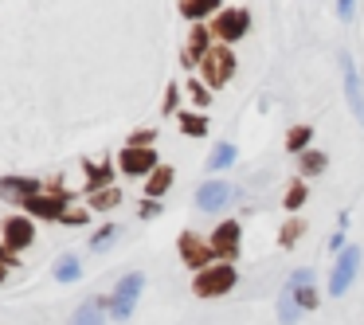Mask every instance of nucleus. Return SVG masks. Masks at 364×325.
<instances>
[{"label":"nucleus","instance_id":"f257e3e1","mask_svg":"<svg viewBox=\"0 0 364 325\" xmlns=\"http://www.w3.org/2000/svg\"><path fill=\"white\" fill-rule=\"evenodd\" d=\"M235 282H239L235 262H212V267L192 275V294L196 298H223V294L235 290Z\"/></svg>","mask_w":364,"mask_h":325},{"label":"nucleus","instance_id":"a211bd4d","mask_svg":"<svg viewBox=\"0 0 364 325\" xmlns=\"http://www.w3.org/2000/svg\"><path fill=\"white\" fill-rule=\"evenodd\" d=\"M82 169H87V192L110 188V181H114V169L110 165H82Z\"/></svg>","mask_w":364,"mask_h":325},{"label":"nucleus","instance_id":"bb28decb","mask_svg":"<svg viewBox=\"0 0 364 325\" xmlns=\"http://www.w3.org/2000/svg\"><path fill=\"white\" fill-rule=\"evenodd\" d=\"M294 290V298H298V306L301 309H314L317 306V290H314V282H306V286H290Z\"/></svg>","mask_w":364,"mask_h":325},{"label":"nucleus","instance_id":"393cba45","mask_svg":"<svg viewBox=\"0 0 364 325\" xmlns=\"http://www.w3.org/2000/svg\"><path fill=\"white\" fill-rule=\"evenodd\" d=\"M306 200H309V196H306V181H294L290 188H286V200H282V204L290 208V212H298V208L306 204Z\"/></svg>","mask_w":364,"mask_h":325},{"label":"nucleus","instance_id":"ddd939ff","mask_svg":"<svg viewBox=\"0 0 364 325\" xmlns=\"http://www.w3.org/2000/svg\"><path fill=\"white\" fill-rule=\"evenodd\" d=\"M228 200H231V184H223V181H208V184H200V192H196L200 212H220Z\"/></svg>","mask_w":364,"mask_h":325},{"label":"nucleus","instance_id":"5701e85b","mask_svg":"<svg viewBox=\"0 0 364 325\" xmlns=\"http://www.w3.org/2000/svg\"><path fill=\"white\" fill-rule=\"evenodd\" d=\"M188 98H192V106H196V110H204V106L212 102V87H208L204 79H192L188 82Z\"/></svg>","mask_w":364,"mask_h":325},{"label":"nucleus","instance_id":"2f4dec72","mask_svg":"<svg viewBox=\"0 0 364 325\" xmlns=\"http://www.w3.org/2000/svg\"><path fill=\"white\" fill-rule=\"evenodd\" d=\"M329 247L333 251H341V247H345V215H341V228L333 231V239H329Z\"/></svg>","mask_w":364,"mask_h":325},{"label":"nucleus","instance_id":"4be33fe9","mask_svg":"<svg viewBox=\"0 0 364 325\" xmlns=\"http://www.w3.org/2000/svg\"><path fill=\"white\" fill-rule=\"evenodd\" d=\"M301 235H306V223H301L298 215H294V220H286V223H282V231H278V243H282V247H294Z\"/></svg>","mask_w":364,"mask_h":325},{"label":"nucleus","instance_id":"aec40b11","mask_svg":"<svg viewBox=\"0 0 364 325\" xmlns=\"http://www.w3.org/2000/svg\"><path fill=\"white\" fill-rule=\"evenodd\" d=\"M309 142H314V129H309V126H294L290 134H286V149H290V153H306Z\"/></svg>","mask_w":364,"mask_h":325},{"label":"nucleus","instance_id":"6ab92c4d","mask_svg":"<svg viewBox=\"0 0 364 325\" xmlns=\"http://www.w3.org/2000/svg\"><path fill=\"white\" fill-rule=\"evenodd\" d=\"M122 204V192L114 188H98V192H90V212H106V208H118Z\"/></svg>","mask_w":364,"mask_h":325},{"label":"nucleus","instance_id":"f704fd0d","mask_svg":"<svg viewBox=\"0 0 364 325\" xmlns=\"http://www.w3.org/2000/svg\"><path fill=\"white\" fill-rule=\"evenodd\" d=\"M4 270H9V267H0V278H4Z\"/></svg>","mask_w":364,"mask_h":325},{"label":"nucleus","instance_id":"7c9ffc66","mask_svg":"<svg viewBox=\"0 0 364 325\" xmlns=\"http://www.w3.org/2000/svg\"><path fill=\"white\" fill-rule=\"evenodd\" d=\"M176 98H181V90H176L173 82H168V90H165V102H161V110H165V114H173L176 106H181V102H176Z\"/></svg>","mask_w":364,"mask_h":325},{"label":"nucleus","instance_id":"1a4fd4ad","mask_svg":"<svg viewBox=\"0 0 364 325\" xmlns=\"http://www.w3.org/2000/svg\"><path fill=\"white\" fill-rule=\"evenodd\" d=\"M157 165H161L157 153H153V149H141V145H126V149H122V157H118V169H122L126 176H149Z\"/></svg>","mask_w":364,"mask_h":325},{"label":"nucleus","instance_id":"20e7f679","mask_svg":"<svg viewBox=\"0 0 364 325\" xmlns=\"http://www.w3.org/2000/svg\"><path fill=\"white\" fill-rule=\"evenodd\" d=\"M176 251H181V262L196 275V270L212 267L215 262V251H212V239H200L196 231H184L181 239H176Z\"/></svg>","mask_w":364,"mask_h":325},{"label":"nucleus","instance_id":"6e6552de","mask_svg":"<svg viewBox=\"0 0 364 325\" xmlns=\"http://www.w3.org/2000/svg\"><path fill=\"white\" fill-rule=\"evenodd\" d=\"M239 243H243V228H239L235 220H223L220 228L212 231V251H215V259H223V262L239 259Z\"/></svg>","mask_w":364,"mask_h":325},{"label":"nucleus","instance_id":"412c9836","mask_svg":"<svg viewBox=\"0 0 364 325\" xmlns=\"http://www.w3.org/2000/svg\"><path fill=\"white\" fill-rule=\"evenodd\" d=\"M325 165H329V157H325L321 149H306V153H301V176L325 173Z\"/></svg>","mask_w":364,"mask_h":325},{"label":"nucleus","instance_id":"f8f14e48","mask_svg":"<svg viewBox=\"0 0 364 325\" xmlns=\"http://www.w3.org/2000/svg\"><path fill=\"white\" fill-rule=\"evenodd\" d=\"M215 32H212V28H204V24H192V32H188V48H184V67H192V63H200V59H204L208 55V51H212L215 48Z\"/></svg>","mask_w":364,"mask_h":325},{"label":"nucleus","instance_id":"cd10ccee","mask_svg":"<svg viewBox=\"0 0 364 325\" xmlns=\"http://www.w3.org/2000/svg\"><path fill=\"white\" fill-rule=\"evenodd\" d=\"M75 325H102V321H98V302H87V306H79V314H75Z\"/></svg>","mask_w":364,"mask_h":325},{"label":"nucleus","instance_id":"2eb2a0df","mask_svg":"<svg viewBox=\"0 0 364 325\" xmlns=\"http://www.w3.org/2000/svg\"><path fill=\"white\" fill-rule=\"evenodd\" d=\"M345 95H348V106H353V114L364 122V90H360V82H356L353 59H345Z\"/></svg>","mask_w":364,"mask_h":325},{"label":"nucleus","instance_id":"9b49d317","mask_svg":"<svg viewBox=\"0 0 364 325\" xmlns=\"http://www.w3.org/2000/svg\"><path fill=\"white\" fill-rule=\"evenodd\" d=\"M36 192H43V184L36 176H0V200H12V204H24Z\"/></svg>","mask_w":364,"mask_h":325},{"label":"nucleus","instance_id":"423d86ee","mask_svg":"<svg viewBox=\"0 0 364 325\" xmlns=\"http://www.w3.org/2000/svg\"><path fill=\"white\" fill-rule=\"evenodd\" d=\"M356 270H360V251H356V247H341L337 262H333V270H329V294L333 298H341V294L353 286Z\"/></svg>","mask_w":364,"mask_h":325},{"label":"nucleus","instance_id":"9d476101","mask_svg":"<svg viewBox=\"0 0 364 325\" xmlns=\"http://www.w3.org/2000/svg\"><path fill=\"white\" fill-rule=\"evenodd\" d=\"M141 286H145L141 275H126V278L118 282V290H114V298L106 302V309H110L114 317H129V309H134V302H137V294H141Z\"/></svg>","mask_w":364,"mask_h":325},{"label":"nucleus","instance_id":"dca6fc26","mask_svg":"<svg viewBox=\"0 0 364 325\" xmlns=\"http://www.w3.org/2000/svg\"><path fill=\"white\" fill-rule=\"evenodd\" d=\"M220 12V0H181V16L192 24H204V16Z\"/></svg>","mask_w":364,"mask_h":325},{"label":"nucleus","instance_id":"f03ea898","mask_svg":"<svg viewBox=\"0 0 364 325\" xmlns=\"http://www.w3.org/2000/svg\"><path fill=\"white\" fill-rule=\"evenodd\" d=\"M200 79L208 82V87H228L231 75H235V51H231V43H215L212 51H208L204 59H200Z\"/></svg>","mask_w":364,"mask_h":325},{"label":"nucleus","instance_id":"7ed1b4c3","mask_svg":"<svg viewBox=\"0 0 364 325\" xmlns=\"http://www.w3.org/2000/svg\"><path fill=\"white\" fill-rule=\"evenodd\" d=\"M67 192L59 188V181H51V184H43V192H36L32 200H24V208H28V215L32 220H59V215L67 212Z\"/></svg>","mask_w":364,"mask_h":325},{"label":"nucleus","instance_id":"c756f323","mask_svg":"<svg viewBox=\"0 0 364 325\" xmlns=\"http://www.w3.org/2000/svg\"><path fill=\"white\" fill-rule=\"evenodd\" d=\"M153 142H157V129H137V134H129V145H141V149H153Z\"/></svg>","mask_w":364,"mask_h":325},{"label":"nucleus","instance_id":"72a5a7b5","mask_svg":"<svg viewBox=\"0 0 364 325\" xmlns=\"http://www.w3.org/2000/svg\"><path fill=\"white\" fill-rule=\"evenodd\" d=\"M110 239H114V228H110V223H106V228L98 231V235L90 239V243H95V247H106V243H110Z\"/></svg>","mask_w":364,"mask_h":325},{"label":"nucleus","instance_id":"39448f33","mask_svg":"<svg viewBox=\"0 0 364 325\" xmlns=\"http://www.w3.org/2000/svg\"><path fill=\"white\" fill-rule=\"evenodd\" d=\"M212 32H215V40H223V43L243 40V36L251 32V12L247 9H220L212 20Z\"/></svg>","mask_w":364,"mask_h":325},{"label":"nucleus","instance_id":"f3484780","mask_svg":"<svg viewBox=\"0 0 364 325\" xmlns=\"http://www.w3.org/2000/svg\"><path fill=\"white\" fill-rule=\"evenodd\" d=\"M176 122H181V134H188V137H204V134H208V118H204V110H184Z\"/></svg>","mask_w":364,"mask_h":325},{"label":"nucleus","instance_id":"c85d7f7f","mask_svg":"<svg viewBox=\"0 0 364 325\" xmlns=\"http://www.w3.org/2000/svg\"><path fill=\"white\" fill-rule=\"evenodd\" d=\"M87 220H90V212H87V208H67V212L59 215V223H67V228H82Z\"/></svg>","mask_w":364,"mask_h":325},{"label":"nucleus","instance_id":"473e14b6","mask_svg":"<svg viewBox=\"0 0 364 325\" xmlns=\"http://www.w3.org/2000/svg\"><path fill=\"white\" fill-rule=\"evenodd\" d=\"M0 267H16V251L0 243Z\"/></svg>","mask_w":364,"mask_h":325},{"label":"nucleus","instance_id":"a878e982","mask_svg":"<svg viewBox=\"0 0 364 325\" xmlns=\"http://www.w3.org/2000/svg\"><path fill=\"white\" fill-rule=\"evenodd\" d=\"M79 270H82L79 259H71V255L55 262V278H59V282H75V278H79Z\"/></svg>","mask_w":364,"mask_h":325},{"label":"nucleus","instance_id":"4468645a","mask_svg":"<svg viewBox=\"0 0 364 325\" xmlns=\"http://www.w3.org/2000/svg\"><path fill=\"white\" fill-rule=\"evenodd\" d=\"M173 181H176L173 165H157L149 176H145V196H149V200H161L168 188H173Z\"/></svg>","mask_w":364,"mask_h":325},{"label":"nucleus","instance_id":"0eeeda50","mask_svg":"<svg viewBox=\"0 0 364 325\" xmlns=\"http://www.w3.org/2000/svg\"><path fill=\"white\" fill-rule=\"evenodd\" d=\"M32 239H36L32 215H9V220L0 223V243L12 247V251H24V247H32Z\"/></svg>","mask_w":364,"mask_h":325},{"label":"nucleus","instance_id":"b1692460","mask_svg":"<svg viewBox=\"0 0 364 325\" xmlns=\"http://www.w3.org/2000/svg\"><path fill=\"white\" fill-rule=\"evenodd\" d=\"M231 161H235V145L223 142V145H215V153H212V161H208V169H228Z\"/></svg>","mask_w":364,"mask_h":325}]
</instances>
